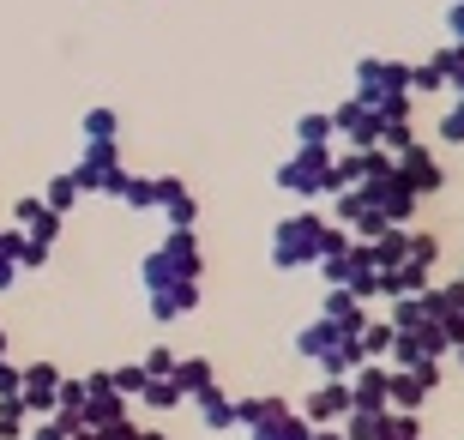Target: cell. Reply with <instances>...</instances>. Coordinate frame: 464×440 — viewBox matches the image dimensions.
<instances>
[{
	"label": "cell",
	"mask_w": 464,
	"mask_h": 440,
	"mask_svg": "<svg viewBox=\"0 0 464 440\" xmlns=\"http://www.w3.org/2000/svg\"><path fill=\"white\" fill-rule=\"evenodd\" d=\"M277 187L302 205L332 200V145H295V152L277 163Z\"/></svg>",
	"instance_id": "277c9868"
},
{
	"label": "cell",
	"mask_w": 464,
	"mask_h": 440,
	"mask_svg": "<svg viewBox=\"0 0 464 440\" xmlns=\"http://www.w3.org/2000/svg\"><path fill=\"white\" fill-rule=\"evenodd\" d=\"M447 36H452V43H464V0H452V6H447Z\"/></svg>",
	"instance_id": "83f0119b"
},
{
	"label": "cell",
	"mask_w": 464,
	"mask_h": 440,
	"mask_svg": "<svg viewBox=\"0 0 464 440\" xmlns=\"http://www.w3.org/2000/svg\"><path fill=\"white\" fill-rule=\"evenodd\" d=\"M447 91V49H434L429 61L411 67V97H440Z\"/></svg>",
	"instance_id": "4fadbf2b"
},
{
	"label": "cell",
	"mask_w": 464,
	"mask_h": 440,
	"mask_svg": "<svg viewBox=\"0 0 464 440\" xmlns=\"http://www.w3.org/2000/svg\"><path fill=\"white\" fill-rule=\"evenodd\" d=\"M72 181L79 193H97V200H115L127 170H121V139H85V152L72 163Z\"/></svg>",
	"instance_id": "5b68a950"
},
{
	"label": "cell",
	"mask_w": 464,
	"mask_h": 440,
	"mask_svg": "<svg viewBox=\"0 0 464 440\" xmlns=\"http://www.w3.org/2000/svg\"><path fill=\"white\" fill-rule=\"evenodd\" d=\"M43 211H49V205H43V193H18V200H13V230H31Z\"/></svg>",
	"instance_id": "cb8c5ba5"
},
{
	"label": "cell",
	"mask_w": 464,
	"mask_h": 440,
	"mask_svg": "<svg viewBox=\"0 0 464 440\" xmlns=\"http://www.w3.org/2000/svg\"><path fill=\"white\" fill-rule=\"evenodd\" d=\"M79 200H85V193H79V181H72V170L49 175V187H43V205H49L54 218H67V211H72Z\"/></svg>",
	"instance_id": "9a60e30c"
},
{
	"label": "cell",
	"mask_w": 464,
	"mask_h": 440,
	"mask_svg": "<svg viewBox=\"0 0 464 440\" xmlns=\"http://www.w3.org/2000/svg\"><path fill=\"white\" fill-rule=\"evenodd\" d=\"M350 410H386V362H362L350 374Z\"/></svg>",
	"instance_id": "30bf717a"
},
{
	"label": "cell",
	"mask_w": 464,
	"mask_h": 440,
	"mask_svg": "<svg viewBox=\"0 0 464 440\" xmlns=\"http://www.w3.org/2000/svg\"><path fill=\"white\" fill-rule=\"evenodd\" d=\"M332 133L344 139V145H374L380 139V115L362 97H338V109H332Z\"/></svg>",
	"instance_id": "52a82bcc"
},
{
	"label": "cell",
	"mask_w": 464,
	"mask_h": 440,
	"mask_svg": "<svg viewBox=\"0 0 464 440\" xmlns=\"http://www.w3.org/2000/svg\"><path fill=\"white\" fill-rule=\"evenodd\" d=\"M338 338H350V332H338V326H332L326 314H320V320H314L308 332L295 338V350H302V356H314V362H320V356H326V350H332V344H338Z\"/></svg>",
	"instance_id": "d6986e66"
},
{
	"label": "cell",
	"mask_w": 464,
	"mask_h": 440,
	"mask_svg": "<svg viewBox=\"0 0 464 440\" xmlns=\"http://www.w3.org/2000/svg\"><path fill=\"white\" fill-rule=\"evenodd\" d=\"M411 145H422V139H416V127L411 121H380V139H374V152H386L398 163V157L411 152Z\"/></svg>",
	"instance_id": "2e32d148"
},
{
	"label": "cell",
	"mask_w": 464,
	"mask_h": 440,
	"mask_svg": "<svg viewBox=\"0 0 464 440\" xmlns=\"http://www.w3.org/2000/svg\"><path fill=\"white\" fill-rule=\"evenodd\" d=\"M85 139H121V115L109 103H91L85 109Z\"/></svg>",
	"instance_id": "7402d4cb"
},
{
	"label": "cell",
	"mask_w": 464,
	"mask_h": 440,
	"mask_svg": "<svg viewBox=\"0 0 464 440\" xmlns=\"http://www.w3.org/2000/svg\"><path fill=\"white\" fill-rule=\"evenodd\" d=\"M326 236H332V218H320V211H290V218L272 230V266L277 271H302V266H320V254H326Z\"/></svg>",
	"instance_id": "3957f363"
},
{
	"label": "cell",
	"mask_w": 464,
	"mask_h": 440,
	"mask_svg": "<svg viewBox=\"0 0 464 440\" xmlns=\"http://www.w3.org/2000/svg\"><path fill=\"white\" fill-rule=\"evenodd\" d=\"M398 175H404V187H411L416 200H434V193L447 187V170L434 163V152H429V145H411V152L398 157Z\"/></svg>",
	"instance_id": "9c48e42d"
},
{
	"label": "cell",
	"mask_w": 464,
	"mask_h": 440,
	"mask_svg": "<svg viewBox=\"0 0 464 440\" xmlns=\"http://www.w3.org/2000/svg\"><path fill=\"white\" fill-rule=\"evenodd\" d=\"M169 380L181 386V398H188V392H193V398H206V392H211V362H199V356H193V362H175Z\"/></svg>",
	"instance_id": "ffe728a7"
},
{
	"label": "cell",
	"mask_w": 464,
	"mask_h": 440,
	"mask_svg": "<svg viewBox=\"0 0 464 440\" xmlns=\"http://www.w3.org/2000/svg\"><path fill=\"white\" fill-rule=\"evenodd\" d=\"M404 259H416V266L434 271V259H440V241H434L429 230H404Z\"/></svg>",
	"instance_id": "603a6c76"
},
{
	"label": "cell",
	"mask_w": 464,
	"mask_h": 440,
	"mask_svg": "<svg viewBox=\"0 0 464 440\" xmlns=\"http://www.w3.org/2000/svg\"><path fill=\"white\" fill-rule=\"evenodd\" d=\"M13 278H18V266H13L6 254H0V289H13Z\"/></svg>",
	"instance_id": "f1b7e54d"
},
{
	"label": "cell",
	"mask_w": 464,
	"mask_h": 440,
	"mask_svg": "<svg viewBox=\"0 0 464 440\" xmlns=\"http://www.w3.org/2000/svg\"><path fill=\"white\" fill-rule=\"evenodd\" d=\"M0 350H6V338H0Z\"/></svg>",
	"instance_id": "1f68e13d"
},
{
	"label": "cell",
	"mask_w": 464,
	"mask_h": 440,
	"mask_svg": "<svg viewBox=\"0 0 464 440\" xmlns=\"http://www.w3.org/2000/svg\"><path fill=\"white\" fill-rule=\"evenodd\" d=\"M380 121H411L416 97H411V61H392V54H362L356 61V91Z\"/></svg>",
	"instance_id": "6da1fadb"
},
{
	"label": "cell",
	"mask_w": 464,
	"mask_h": 440,
	"mask_svg": "<svg viewBox=\"0 0 464 440\" xmlns=\"http://www.w3.org/2000/svg\"><path fill=\"white\" fill-rule=\"evenodd\" d=\"M350 416V380H332V386H320L308 398V423L314 428H332V423H344Z\"/></svg>",
	"instance_id": "7c38bea8"
},
{
	"label": "cell",
	"mask_w": 464,
	"mask_h": 440,
	"mask_svg": "<svg viewBox=\"0 0 464 440\" xmlns=\"http://www.w3.org/2000/svg\"><path fill=\"white\" fill-rule=\"evenodd\" d=\"M139 440H163V435H139Z\"/></svg>",
	"instance_id": "4dcf8cb0"
},
{
	"label": "cell",
	"mask_w": 464,
	"mask_h": 440,
	"mask_svg": "<svg viewBox=\"0 0 464 440\" xmlns=\"http://www.w3.org/2000/svg\"><path fill=\"white\" fill-rule=\"evenodd\" d=\"M145 308H151V320H181V314H193L199 308V284H169V289H151L145 296Z\"/></svg>",
	"instance_id": "8fae6325"
},
{
	"label": "cell",
	"mask_w": 464,
	"mask_h": 440,
	"mask_svg": "<svg viewBox=\"0 0 464 440\" xmlns=\"http://www.w3.org/2000/svg\"><path fill=\"white\" fill-rule=\"evenodd\" d=\"M157 211L169 218V230H193L199 223V193L181 175H157Z\"/></svg>",
	"instance_id": "ba28073f"
},
{
	"label": "cell",
	"mask_w": 464,
	"mask_h": 440,
	"mask_svg": "<svg viewBox=\"0 0 464 440\" xmlns=\"http://www.w3.org/2000/svg\"><path fill=\"white\" fill-rule=\"evenodd\" d=\"M308 440H344V435H332V428H320V435H308Z\"/></svg>",
	"instance_id": "f546056e"
},
{
	"label": "cell",
	"mask_w": 464,
	"mask_h": 440,
	"mask_svg": "<svg viewBox=\"0 0 464 440\" xmlns=\"http://www.w3.org/2000/svg\"><path fill=\"white\" fill-rule=\"evenodd\" d=\"M326 320L338 326V332H350V338H356L368 314H362V302L350 296V289H326Z\"/></svg>",
	"instance_id": "5bb4252c"
},
{
	"label": "cell",
	"mask_w": 464,
	"mask_h": 440,
	"mask_svg": "<svg viewBox=\"0 0 464 440\" xmlns=\"http://www.w3.org/2000/svg\"><path fill=\"white\" fill-rule=\"evenodd\" d=\"M356 193L368 200V211H380V218L392 223V230H404V223L416 218V205H422V200L411 193V187H404V175H398V163H380V170L368 175V181H362Z\"/></svg>",
	"instance_id": "8992f818"
},
{
	"label": "cell",
	"mask_w": 464,
	"mask_h": 440,
	"mask_svg": "<svg viewBox=\"0 0 464 440\" xmlns=\"http://www.w3.org/2000/svg\"><path fill=\"white\" fill-rule=\"evenodd\" d=\"M356 344H362V362H386V350H392V326L386 320H362Z\"/></svg>",
	"instance_id": "44dd1931"
},
{
	"label": "cell",
	"mask_w": 464,
	"mask_h": 440,
	"mask_svg": "<svg viewBox=\"0 0 464 440\" xmlns=\"http://www.w3.org/2000/svg\"><path fill=\"white\" fill-rule=\"evenodd\" d=\"M24 236L43 241V248H54V241H61V218H54V211H43V218H36L31 230H24Z\"/></svg>",
	"instance_id": "484cf974"
},
{
	"label": "cell",
	"mask_w": 464,
	"mask_h": 440,
	"mask_svg": "<svg viewBox=\"0 0 464 440\" xmlns=\"http://www.w3.org/2000/svg\"><path fill=\"white\" fill-rule=\"evenodd\" d=\"M459 356H464V344H459Z\"/></svg>",
	"instance_id": "d6a6232c"
},
{
	"label": "cell",
	"mask_w": 464,
	"mask_h": 440,
	"mask_svg": "<svg viewBox=\"0 0 464 440\" xmlns=\"http://www.w3.org/2000/svg\"><path fill=\"white\" fill-rule=\"evenodd\" d=\"M115 200L127 205V211H157V175H127Z\"/></svg>",
	"instance_id": "ac0fdd59"
},
{
	"label": "cell",
	"mask_w": 464,
	"mask_h": 440,
	"mask_svg": "<svg viewBox=\"0 0 464 440\" xmlns=\"http://www.w3.org/2000/svg\"><path fill=\"white\" fill-rule=\"evenodd\" d=\"M440 139H447V145H464V97L440 115Z\"/></svg>",
	"instance_id": "d4e9b609"
},
{
	"label": "cell",
	"mask_w": 464,
	"mask_h": 440,
	"mask_svg": "<svg viewBox=\"0 0 464 440\" xmlns=\"http://www.w3.org/2000/svg\"><path fill=\"white\" fill-rule=\"evenodd\" d=\"M199 271H206L199 236H193V230H169L151 254L139 259V284L151 296V289H169V284H199Z\"/></svg>",
	"instance_id": "7a4b0ae2"
},
{
	"label": "cell",
	"mask_w": 464,
	"mask_h": 440,
	"mask_svg": "<svg viewBox=\"0 0 464 440\" xmlns=\"http://www.w3.org/2000/svg\"><path fill=\"white\" fill-rule=\"evenodd\" d=\"M332 109H308V115H295V145H332Z\"/></svg>",
	"instance_id": "e0dca14e"
},
{
	"label": "cell",
	"mask_w": 464,
	"mask_h": 440,
	"mask_svg": "<svg viewBox=\"0 0 464 440\" xmlns=\"http://www.w3.org/2000/svg\"><path fill=\"white\" fill-rule=\"evenodd\" d=\"M447 91H459V97H464V43H452V49H447Z\"/></svg>",
	"instance_id": "4316f807"
}]
</instances>
